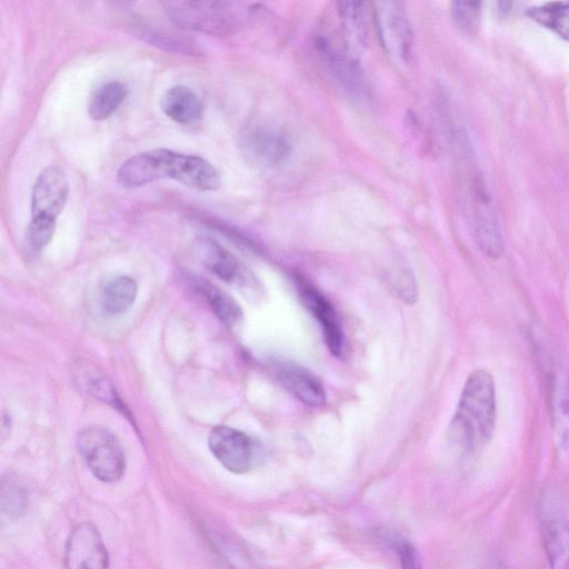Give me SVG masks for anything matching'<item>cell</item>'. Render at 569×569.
<instances>
[{"label":"cell","mask_w":569,"mask_h":569,"mask_svg":"<svg viewBox=\"0 0 569 569\" xmlns=\"http://www.w3.org/2000/svg\"><path fill=\"white\" fill-rule=\"evenodd\" d=\"M57 221L31 219L27 229V239L33 249L44 248L52 239Z\"/></svg>","instance_id":"d4e9b609"},{"label":"cell","mask_w":569,"mask_h":569,"mask_svg":"<svg viewBox=\"0 0 569 569\" xmlns=\"http://www.w3.org/2000/svg\"><path fill=\"white\" fill-rule=\"evenodd\" d=\"M277 379L298 400L310 407L326 403V390L310 370L290 360L278 359L271 365Z\"/></svg>","instance_id":"5bb4252c"},{"label":"cell","mask_w":569,"mask_h":569,"mask_svg":"<svg viewBox=\"0 0 569 569\" xmlns=\"http://www.w3.org/2000/svg\"><path fill=\"white\" fill-rule=\"evenodd\" d=\"M108 552L92 523L78 525L70 533L64 551V569H108Z\"/></svg>","instance_id":"8fae6325"},{"label":"cell","mask_w":569,"mask_h":569,"mask_svg":"<svg viewBox=\"0 0 569 569\" xmlns=\"http://www.w3.org/2000/svg\"><path fill=\"white\" fill-rule=\"evenodd\" d=\"M140 36L152 46L166 49L168 51L194 54L197 48L192 43L186 42L182 39H177L171 34L161 33L158 31L144 30L140 31Z\"/></svg>","instance_id":"cb8c5ba5"},{"label":"cell","mask_w":569,"mask_h":569,"mask_svg":"<svg viewBox=\"0 0 569 569\" xmlns=\"http://www.w3.org/2000/svg\"><path fill=\"white\" fill-rule=\"evenodd\" d=\"M26 497L23 489L18 483L10 481L7 487L2 483V508L8 513H19L24 507Z\"/></svg>","instance_id":"484cf974"},{"label":"cell","mask_w":569,"mask_h":569,"mask_svg":"<svg viewBox=\"0 0 569 569\" xmlns=\"http://www.w3.org/2000/svg\"><path fill=\"white\" fill-rule=\"evenodd\" d=\"M468 197L478 246L487 257L499 259L503 253L499 219L487 183L479 171L469 173Z\"/></svg>","instance_id":"5b68a950"},{"label":"cell","mask_w":569,"mask_h":569,"mask_svg":"<svg viewBox=\"0 0 569 569\" xmlns=\"http://www.w3.org/2000/svg\"><path fill=\"white\" fill-rule=\"evenodd\" d=\"M77 446L91 473L103 482L119 480L126 457L117 437L109 429L92 425L80 430Z\"/></svg>","instance_id":"277c9868"},{"label":"cell","mask_w":569,"mask_h":569,"mask_svg":"<svg viewBox=\"0 0 569 569\" xmlns=\"http://www.w3.org/2000/svg\"><path fill=\"white\" fill-rule=\"evenodd\" d=\"M127 87L120 81H108L99 86L90 96L88 114L97 121L109 118L124 101Z\"/></svg>","instance_id":"ffe728a7"},{"label":"cell","mask_w":569,"mask_h":569,"mask_svg":"<svg viewBox=\"0 0 569 569\" xmlns=\"http://www.w3.org/2000/svg\"><path fill=\"white\" fill-rule=\"evenodd\" d=\"M496 389L489 371L477 369L467 378L449 433L462 449L472 451L486 445L496 426Z\"/></svg>","instance_id":"7a4b0ae2"},{"label":"cell","mask_w":569,"mask_h":569,"mask_svg":"<svg viewBox=\"0 0 569 569\" xmlns=\"http://www.w3.org/2000/svg\"><path fill=\"white\" fill-rule=\"evenodd\" d=\"M480 12L481 2L478 1H453L451 3L452 19L465 33H473L478 28Z\"/></svg>","instance_id":"603a6c76"},{"label":"cell","mask_w":569,"mask_h":569,"mask_svg":"<svg viewBox=\"0 0 569 569\" xmlns=\"http://www.w3.org/2000/svg\"><path fill=\"white\" fill-rule=\"evenodd\" d=\"M138 292L136 281L128 276H118L107 282L102 291V306L110 315H121L133 305Z\"/></svg>","instance_id":"44dd1931"},{"label":"cell","mask_w":569,"mask_h":569,"mask_svg":"<svg viewBox=\"0 0 569 569\" xmlns=\"http://www.w3.org/2000/svg\"><path fill=\"white\" fill-rule=\"evenodd\" d=\"M316 48L332 79L353 99L367 97V83L355 52L339 32L318 34Z\"/></svg>","instance_id":"8992f818"},{"label":"cell","mask_w":569,"mask_h":569,"mask_svg":"<svg viewBox=\"0 0 569 569\" xmlns=\"http://www.w3.org/2000/svg\"><path fill=\"white\" fill-rule=\"evenodd\" d=\"M299 300L319 322L329 351L339 356L343 349V331L332 305L306 278H295Z\"/></svg>","instance_id":"30bf717a"},{"label":"cell","mask_w":569,"mask_h":569,"mask_svg":"<svg viewBox=\"0 0 569 569\" xmlns=\"http://www.w3.org/2000/svg\"><path fill=\"white\" fill-rule=\"evenodd\" d=\"M194 288L227 327L236 328L242 322L243 311L230 295L206 279H194Z\"/></svg>","instance_id":"ac0fdd59"},{"label":"cell","mask_w":569,"mask_h":569,"mask_svg":"<svg viewBox=\"0 0 569 569\" xmlns=\"http://www.w3.org/2000/svg\"><path fill=\"white\" fill-rule=\"evenodd\" d=\"M396 550L400 559L401 569H421L420 557L417 549L408 541H397Z\"/></svg>","instance_id":"83f0119b"},{"label":"cell","mask_w":569,"mask_h":569,"mask_svg":"<svg viewBox=\"0 0 569 569\" xmlns=\"http://www.w3.org/2000/svg\"><path fill=\"white\" fill-rule=\"evenodd\" d=\"M208 446L213 457L233 473H246L253 468L256 443L241 430L216 426L209 433Z\"/></svg>","instance_id":"ba28073f"},{"label":"cell","mask_w":569,"mask_h":569,"mask_svg":"<svg viewBox=\"0 0 569 569\" xmlns=\"http://www.w3.org/2000/svg\"><path fill=\"white\" fill-rule=\"evenodd\" d=\"M542 545L550 569H569V519L547 509L541 521Z\"/></svg>","instance_id":"9a60e30c"},{"label":"cell","mask_w":569,"mask_h":569,"mask_svg":"<svg viewBox=\"0 0 569 569\" xmlns=\"http://www.w3.org/2000/svg\"><path fill=\"white\" fill-rule=\"evenodd\" d=\"M159 179H172L201 191L220 187V176L208 160L164 148L132 156L117 172V181L124 189L143 187Z\"/></svg>","instance_id":"6da1fadb"},{"label":"cell","mask_w":569,"mask_h":569,"mask_svg":"<svg viewBox=\"0 0 569 569\" xmlns=\"http://www.w3.org/2000/svg\"><path fill=\"white\" fill-rule=\"evenodd\" d=\"M167 17L179 28L226 36L241 27V3L229 1H164Z\"/></svg>","instance_id":"3957f363"},{"label":"cell","mask_w":569,"mask_h":569,"mask_svg":"<svg viewBox=\"0 0 569 569\" xmlns=\"http://www.w3.org/2000/svg\"><path fill=\"white\" fill-rule=\"evenodd\" d=\"M526 14L569 41V1H551L528 8Z\"/></svg>","instance_id":"7402d4cb"},{"label":"cell","mask_w":569,"mask_h":569,"mask_svg":"<svg viewBox=\"0 0 569 569\" xmlns=\"http://www.w3.org/2000/svg\"><path fill=\"white\" fill-rule=\"evenodd\" d=\"M69 194V183L64 171L58 166L42 169L34 180L31 191V219L57 221Z\"/></svg>","instance_id":"9c48e42d"},{"label":"cell","mask_w":569,"mask_h":569,"mask_svg":"<svg viewBox=\"0 0 569 569\" xmlns=\"http://www.w3.org/2000/svg\"><path fill=\"white\" fill-rule=\"evenodd\" d=\"M392 286L397 295L407 303H412L417 299V286L411 274L400 273L392 277Z\"/></svg>","instance_id":"4316f807"},{"label":"cell","mask_w":569,"mask_h":569,"mask_svg":"<svg viewBox=\"0 0 569 569\" xmlns=\"http://www.w3.org/2000/svg\"><path fill=\"white\" fill-rule=\"evenodd\" d=\"M367 3L362 1H340L337 3V13L340 20V34L356 52L361 49L368 39Z\"/></svg>","instance_id":"e0dca14e"},{"label":"cell","mask_w":569,"mask_h":569,"mask_svg":"<svg viewBox=\"0 0 569 569\" xmlns=\"http://www.w3.org/2000/svg\"><path fill=\"white\" fill-rule=\"evenodd\" d=\"M243 149L264 166L282 163L291 151L289 137L279 128L256 123L248 127L241 138Z\"/></svg>","instance_id":"4fadbf2b"},{"label":"cell","mask_w":569,"mask_h":569,"mask_svg":"<svg viewBox=\"0 0 569 569\" xmlns=\"http://www.w3.org/2000/svg\"><path fill=\"white\" fill-rule=\"evenodd\" d=\"M194 251L200 261L223 281L243 288H256L257 281L249 270L217 241L197 238Z\"/></svg>","instance_id":"7c38bea8"},{"label":"cell","mask_w":569,"mask_h":569,"mask_svg":"<svg viewBox=\"0 0 569 569\" xmlns=\"http://www.w3.org/2000/svg\"><path fill=\"white\" fill-rule=\"evenodd\" d=\"M551 407L559 447L569 453V379L557 375L552 383Z\"/></svg>","instance_id":"d6986e66"},{"label":"cell","mask_w":569,"mask_h":569,"mask_svg":"<svg viewBox=\"0 0 569 569\" xmlns=\"http://www.w3.org/2000/svg\"><path fill=\"white\" fill-rule=\"evenodd\" d=\"M162 112L180 124L198 122L203 112L199 97L188 87L173 86L164 91L160 99Z\"/></svg>","instance_id":"2e32d148"},{"label":"cell","mask_w":569,"mask_h":569,"mask_svg":"<svg viewBox=\"0 0 569 569\" xmlns=\"http://www.w3.org/2000/svg\"><path fill=\"white\" fill-rule=\"evenodd\" d=\"M373 6V19L386 51L399 61H410L413 33L405 4L399 1H378Z\"/></svg>","instance_id":"52a82bcc"}]
</instances>
